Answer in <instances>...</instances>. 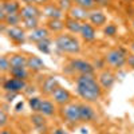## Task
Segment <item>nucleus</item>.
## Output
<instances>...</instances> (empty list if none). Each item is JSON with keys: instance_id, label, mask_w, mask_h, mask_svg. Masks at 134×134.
<instances>
[{"instance_id": "7c9ffc66", "label": "nucleus", "mask_w": 134, "mask_h": 134, "mask_svg": "<svg viewBox=\"0 0 134 134\" xmlns=\"http://www.w3.org/2000/svg\"><path fill=\"white\" fill-rule=\"evenodd\" d=\"M57 5L63 12H69L74 5V0H57Z\"/></svg>"}, {"instance_id": "b1692460", "label": "nucleus", "mask_w": 134, "mask_h": 134, "mask_svg": "<svg viewBox=\"0 0 134 134\" xmlns=\"http://www.w3.org/2000/svg\"><path fill=\"white\" fill-rule=\"evenodd\" d=\"M9 74L12 75V78L26 81L28 78V69L27 67H12V69L9 70Z\"/></svg>"}, {"instance_id": "7ed1b4c3", "label": "nucleus", "mask_w": 134, "mask_h": 134, "mask_svg": "<svg viewBox=\"0 0 134 134\" xmlns=\"http://www.w3.org/2000/svg\"><path fill=\"white\" fill-rule=\"evenodd\" d=\"M105 62L110 67H122L127 62V55L122 48H113L105 54Z\"/></svg>"}, {"instance_id": "f03ea898", "label": "nucleus", "mask_w": 134, "mask_h": 134, "mask_svg": "<svg viewBox=\"0 0 134 134\" xmlns=\"http://www.w3.org/2000/svg\"><path fill=\"white\" fill-rule=\"evenodd\" d=\"M55 46L60 52L75 55L81 52V43L72 34H59L55 38Z\"/></svg>"}, {"instance_id": "6ab92c4d", "label": "nucleus", "mask_w": 134, "mask_h": 134, "mask_svg": "<svg viewBox=\"0 0 134 134\" xmlns=\"http://www.w3.org/2000/svg\"><path fill=\"white\" fill-rule=\"evenodd\" d=\"M64 24H66V28L69 30V32L70 34H79L81 35V31H82V27H83V23L82 21H79V20H75V19H72V18H70V16H67L66 18V20H64Z\"/></svg>"}, {"instance_id": "39448f33", "label": "nucleus", "mask_w": 134, "mask_h": 134, "mask_svg": "<svg viewBox=\"0 0 134 134\" xmlns=\"http://www.w3.org/2000/svg\"><path fill=\"white\" fill-rule=\"evenodd\" d=\"M71 70L78 72L79 75L82 74H94V66L85 59H71L70 60Z\"/></svg>"}, {"instance_id": "393cba45", "label": "nucleus", "mask_w": 134, "mask_h": 134, "mask_svg": "<svg viewBox=\"0 0 134 134\" xmlns=\"http://www.w3.org/2000/svg\"><path fill=\"white\" fill-rule=\"evenodd\" d=\"M20 21H23V19L20 16V12L19 14H11V15H7L5 21L3 24H5L8 27H16V26H19Z\"/></svg>"}, {"instance_id": "ddd939ff", "label": "nucleus", "mask_w": 134, "mask_h": 134, "mask_svg": "<svg viewBox=\"0 0 134 134\" xmlns=\"http://www.w3.org/2000/svg\"><path fill=\"white\" fill-rule=\"evenodd\" d=\"M42 14L47 19H63L64 16V12L57 4H46L43 7Z\"/></svg>"}, {"instance_id": "e433bc0d", "label": "nucleus", "mask_w": 134, "mask_h": 134, "mask_svg": "<svg viewBox=\"0 0 134 134\" xmlns=\"http://www.w3.org/2000/svg\"><path fill=\"white\" fill-rule=\"evenodd\" d=\"M15 109H16V111H20V109H23V102H19Z\"/></svg>"}, {"instance_id": "f3484780", "label": "nucleus", "mask_w": 134, "mask_h": 134, "mask_svg": "<svg viewBox=\"0 0 134 134\" xmlns=\"http://www.w3.org/2000/svg\"><path fill=\"white\" fill-rule=\"evenodd\" d=\"M0 8H2L4 12L7 15H11V14H19L20 12V4L18 0H3L2 2V5H0Z\"/></svg>"}, {"instance_id": "ea45409f", "label": "nucleus", "mask_w": 134, "mask_h": 134, "mask_svg": "<svg viewBox=\"0 0 134 134\" xmlns=\"http://www.w3.org/2000/svg\"><path fill=\"white\" fill-rule=\"evenodd\" d=\"M2 134H12V131H11V130H7L5 127L2 130Z\"/></svg>"}, {"instance_id": "2f4dec72", "label": "nucleus", "mask_w": 134, "mask_h": 134, "mask_svg": "<svg viewBox=\"0 0 134 134\" xmlns=\"http://www.w3.org/2000/svg\"><path fill=\"white\" fill-rule=\"evenodd\" d=\"M9 70H11L9 58L5 57V55H3V57L0 58V71H2L3 74H5V72H9Z\"/></svg>"}, {"instance_id": "79ce46f5", "label": "nucleus", "mask_w": 134, "mask_h": 134, "mask_svg": "<svg viewBox=\"0 0 134 134\" xmlns=\"http://www.w3.org/2000/svg\"><path fill=\"white\" fill-rule=\"evenodd\" d=\"M133 24H134V23H133Z\"/></svg>"}, {"instance_id": "20e7f679", "label": "nucleus", "mask_w": 134, "mask_h": 134, "mask_svg": "<svg viewBox=\"0 0 134 134\" xmlns=\"http://www.w3.org/2000/svg\"><path fill=\"white\" fill-rule=\"evenodd\" d=\"M62 115L66 121L71 122V124H78L81 121V107L79 103L70 102L64 106H62Z\"/></svg>"}, {"instance_id": "a19ab883", "label": "nucleus", "mask_w": 134, "mask_h": 134, "mask_svg": "<svg viewBox=\"0 0 134 134\" xmlns=\"http://www.w3.org/2000/svg\"><path fill=\"white\" fill-rule=\"evenodd\" d=\"M130 50H131L133 54H134V42H131V44H130Z\"/></svg>"}, {"instance_id": "1a4fd4ad", "label": "nucleus", "mask_w": 134, "mask_h": 134, "mask_svg": "<svg viewBox=\"0 0 134 134\" xmlns=\"http://www.w3.org/2000/svg\"><path fill=\"white\" fill-rule=\"evenodd\" d=\"M26 87V82L21 79H16V78H8L3 83V88L7 93H19L24 90Z\"/></svg>"}, {"instance_id": "bb28decb", "label": "nucleus", "mask_w": 134, "mask_h": 134, "mask_svg": "<svg viewBox=\"0 0 134 134\" xmlns=\"http://www.w3.org/2000/svg\"><path fill=\"white\" fill-rule=\"evenodd\" d=\"M36 47H38V50L42 51L43 54H50V51H51V39L47 38V39L39 42V43L36 44Z\"/></svg>"}, {"instance_id": "a211bd4d", "label": "nucleus", "mask_w": 134, "mask_h": 134, "mask_svg": "<svg viewBox=\"0 0 134 134\" xmlns=\"http://www.w3.org/2000/svg\"><path fill=\"white\" fill-rule=\"evenodd\" d=\"M81 107V121L82 122H90L95 118V111L94 109L88 105L87 102L85 103H79Z\"/></svg>"}, {"instance_id": "0eeeda50", "label": "nucleus", "mask_w": 134, "mask_h": 134, "mask_svg": "<svg viewBox=\"0 0 134 134\" xmlns=\"http://www.w3.org/2000/svg\"><path fill=\"white\" fill-rule=\"evenodd\" d=\"M98 82L103 90H110L115 82V74L111 70H102L98 75Z\"/></svg>"}, {"instance_id": "aec40b11", "label": "nucleus", "mask_w": 134, "mask_h": 134, "mask_svg": "<svg viewBox=\"0 0 134 134\" xmlns=\"http://www.w3.org/2000/svg\"><path fill=\"white\" fill-rule=\"evenodd\" d=\"M46 27L48 28L50 32L60 34L66 28V24H64V20H62V19H47Z\"/></svg>"}, {"instance_id": "f257e3e1", "label": "nucleus", "mask_w": 134, "mask_h": 134, "mask_svg": "<svg viewBox=\"0 0 134 134\" xmlns=\"http://www.w3.org/2000/svg\"><path fill=\"white\" fill-rule=\"evenodd\" d=\"M75 90L85 102H97L102 97V90L94 74H82L75 81Z\"/></svg>"}, {"instance_id": "c756f323", "label": "nucleus", "mask_w": 134, "mask_h": 134, "mask_svg": "<svg viewBox=\"0 0 134 134\" xmlns=\"http://www.w3.org/2000/svg\"><path fill=\"white\" fill-rule=\"evenodd\" d=\"M42 100L39 97H31L28 99V105L31 107L32 111H35V113H39V109H40V105H42Z\"/></svg>"}, {"instance_id": "c9c22d12", "label": "nucleus", "mask_w": 134, "mask_h": 134, "mask_svg": "<svg viewBox=\"0 0 134 134\" xmlns=\"http://www.w3.org/2000/svg\"><path fill=\"white\" fill-rule=\"evenodd\" d=\"M54 134H67L63 129H57V130H54Z\"/></svg>"}, {"instance_id": "f8f14e48", "label": "nucleus", "mask_w": 134, "mask_h": 134, "mask_svg": "<svg viewBox=\"0 0 134 134\" xmlns=\"http://www.w3.org/2000/svg\"><path fill=\"white\" fill-rule=\"evenodd\" d=\"M88 21L94 26V27H103L107 21V18L105 15L103 11L100 9H93L90 11V14H88Z\"/></svg>"}, {"instance_id": "473e14b6", "label": "nucleus", "mask_w": 134, "mask_h": 134, "mask_svg": "<svg viewBox=\"0 0 134 134\" xmlns=\"http://www.w3.org/2000/svg\"><path fill=\"white\" fill-rule=\"evenodd\" d=\"M103 32H105V35H107V36H114L117 34V27L114 24H107L103 28Z\"/></svg>"}, {"instance_id": "2eb2a0df", "label": "nucleus", "mask_w": 134, "mask_h": 134, "mask_svg": "<svg viewBox=\"0 0 134 134\" xmlns=\"http://www.w3.org/2000/svg\"><path fill=\"white\" fill-rule=\"evenodd\" d=\"M27 69L32 72H39V71H43L46 69V63H44L39 57L31 55V57L27 58Z\"/></svg>"}, {"instance_id": "f704fd0d", "label": "nucleus", "mask_w": 134, "mask_h": 134, "mask_svg": "<svg viewBox=\"0 0 134 134\" xmlns=\"http://www.w3.org/2000/svg\"><path fill=\"white\" fill-rule=\"evenodd\" d=\"M130 67H133L134 69V54H131V55H127V62H126Z\"/></svg>"}, {"instance_id": "9b49d317", "label": "nucleus", "mask_w": 134, "mask_h": 134, "mask_svg": "<svg viewBox=\"0 0 134 134\" xmlns=\"http://www.w3.org/2000/svg\"><path fill=\"white\" fill-rule=\"evenodd\" d=\"M42 11L38 8V5L34 4H24L20 9V16L23 20L26 19H32V18H40Z\"/></svg>"}, {"instance_id": "5701e85b", "label": "nucleus", "mask_w": 134, "mask_h": 134, "mask_svg": "<svg viewBox=\"0 0 134 134\" xmlns=\"http://www.w3.org/2000/svg\"><path fill=\"white\" fill-rule=\"evenodd\" d=\"M9 63H11V69L12 67H27V57L20 54H14L9 57Z\"/></svg>"}, {"instance_id": "423d86ee", "label": "nucleus", "mask_w": 134, "mask_h": 134, "mask_svg": "<svg viewBox=\"0 0 134 134\" xmlns=\"http://www.w3.org/2000/svg\"><path fill=\"white\" fill-rule=\"evenodd\" d=\"M7 36L8 39L15 43V44H21L27 40V34H26V28H20L19 26L16 27H8L7 30Z\"/></svg>"}, {"instance_id": "4468645a", "label": "nucleus", "mask_w": 134, "mask_h": 134, "mask_svg": "<svg viewBox=\"0 0 134 134\" xmlns=\"http://www.w3.org/2000/svg\"><path fill=\"white\" fill-rule=\"evenodd\" d=\"M59 86L60 85H59L58 79L55 76H47L46 79L42 82V88L40 90H42L43 94H46V95H52V93L57 90Z\"/></svg>"}, {"instance_id": "412c9836", "label": "nucleus", "mask_w": 134, "mask_h": 134, "mask_svg": "<svg viewBox=\"0 0 134 134\" xmlns=\"http://www.w3.org/2000/svg\"><path fill=\"white\" fill-rule=\"evenodd\" d=\"M81 36L85 42H93L97 38V34H95V27L93 24H88V23H83L82 31H81Z\"/></svg>"}, {"instance_id": "4c0bfd02", "label": "nucleus", "mask_w": 134, "mask_h": 134, "mask_svg": "<svg viewBox=\"0 0 134 134\" xmlns=\"http://www.w3.org/2000/svg\"><path fill=\"white\" fill-rule=\"evenodd\" d=\"M21 2H23L24 4H34V3H35V0H21Z\"/></svg>"}, {"instance_id": "cd10ccee", "label": "nucleus", "mask_w": 134, "mask_h": 134, "mask_svg": "<svg viewBox=\"0 0 134 134\" xmlns=\"http://www.w3.org/2000/svg\"><path fill=\"white\" fill-rule=\"evenodd\" d=\"M31 121H32V124L35 125L38 129H42L46 126V121H44V115H42L40 113H36V114H34L31 117Z\"/></svg>"}, {"instance_id": "9d476101", "label": "nucleus", "mask_w": 134, "mask_h": 134, "mask_svg": "<svg viewBox=\"0 0 134 134\" xmlns=\"http://www.w3.org/2000/svg\"><path fill=\"white\" fill-rule=\"evenodd\" d=\"M50 34H51V32L48 31L47 27H38V28L32 30V31L28 34L27 40L31 42V43H36V44H38L39 42L50 38Z\"/></svg>"}, {"instance_id": "a878e982", "label": "nucleus", "mask_w": 134, "mask_h": 134, "mask_svg": "<svg viewBox=\"0 0 134 134\" xmlns=\"http://www.w3.org/2000/svg\"><path fill=\"white\" fill-rule=\"evenodd\" d=\"M97 0H74V4L75 5H79L87 11H90V9H94L95 5H97Z\"/></svg>"}, {"instance_id": "6e6552de", "label": "nucleus", "mask_w": 134, "mask_h": 134, "mask_svg": "<svg viewBox=\"0 0 134 134\" xmlns=\"http://www.w3.org/2000/svg\"><path fill=\"white\" fill-rule=\"evenodd\" d=\"M51 97L54 99V102L57 105H59V106H64V105L71 102V93L67 90V88L62 87V86H59L57 90L52 93Z\"/></svg>"}, {"instance_id": "4be33fe9", "label": "nucleus", "mask_w": 134, "mask_h": 134, "mask_svg": "<svg viewBox=\"0 0 134 134\" xmlns=\"http://www.w3.org/2000/svg\"><path fill=\"white\" fill-rule=\"evenodd\" d=\"M39 113L44 117H52L55 115V106L51 100L48 99H43L42 100V105H40V109H39Z\"/></svg>"}, {"instance_id": "dca6fc26", "label": "nucleus", "mask_w": 134, "mask_h": 134, "mask_svg": "<svg viewBox=\"0 0 134 134\" xmlns=\"http://www.w3.org/2000/svg\"><path fill=\"white\" fill-rule=\"evenodd\" d=\"M88 11L87 9H85V8H82V7H79V5H72V8L69 11V15L70 18H72V19H75V20H79V21H85V20H87L88 19Z\"/></svg>"}, {"instance_id": "58836bf2", "label": "nucleus", "mask_w": 134, "mask_h": 134, "mask_svg": "<svg viewBox=\"0 0 134 134\" xmlns=\"http://www.w3.org/2000/svg\"><path fill=\"white\" fill-rule=\"evenodd\" d=\"M47 0H35V4H46Z\"/></svg>"}, {"instance_id": "c85d7f7f", "label": "nucleus", "mask_w": 134, "mask_h": 134, "mask_svg": "<svg viewBox=\"0 0 134 134\" xmlns=\"http://www.w3.org/2000/svg\"><path fill=\"white\" fill-rule=\"evenodd\" d=\"M23 24H24V28H26V30H30V31L40 27V26H39V18L26 19V20H23Z\"/></svg>"}, {"instance_id": "72a5a7b5", "label": "nucleus", "mask_w": 134, "mask_h": 134, "mask_svg": "<svg viewBox=\"0 0 134 134\" xmlns=\"http://www.w3.org/2000/svg\"><path fill=\"white\" fill-rule=\"evenodd\" d=\"M8 124V115L5 114L4 110H0V127L4 129Z\"/></svg>"}]
</instances>
